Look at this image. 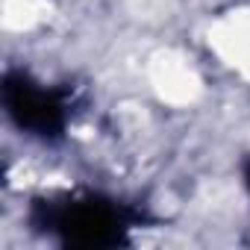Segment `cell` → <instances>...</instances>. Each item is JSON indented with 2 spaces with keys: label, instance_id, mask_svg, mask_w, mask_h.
Segmentation results:
<instances>
[{
  "label": "cell",
  "instance_id": "cell-2",
  "mask_svg": "<svg viewBox=\"0 0 250 250\" xmlns=\"http://www.w3.org/2000/svg\"><path fill=\"white\" fill-rule=\"evenodd\" d=\"M9 112L21 121V127H30L44 136L62 124V106L53 100V94L44 88H33L27 83H21V88L15 91L9 85Z\"/></svg>",
  "mask_w": 250,
  "mask_h": 250
},
{
  "label": "cell",
  "instance_id": "cell-1",
  "mask_svg": "<svg viewBox=\"0 0 250 250\" xmlns=\"http://www.w3.org/2000/svg\"><path fill=\"white\" fill-rule=\"evenodd\" d=\"M59 227L68 229L83 244H109L121 235V218L118 212L100 206V203H77L59 215Z\"/></svg>",
  "mask_w": 250,
  "mask_h": 250
}]
</instances>
